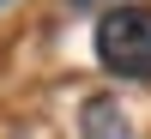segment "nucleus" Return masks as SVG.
I'll use <instances>...</instances> for the list:
<instances>
[{
	"label": "nucleus",
	"instance_id": "nucleus-1",
	"mask_svg": "<svg viewBox=\"0 0 151 139\" xmlns=\"http://www.w3.org/2000/svg\"><path fill=\"white\" fill-rule=\"evenodd\" d=\"M97 60L115 79H151V6H109L97 18Z\"/></svg>",
	"mask_w": 151,
	"mask_h": 139
},
{
	"label": "nucleus",
	"instance_id": "nucleus-3",
	"mask_svg": "<svg viewBox=\"0 0 151 139\" xmlns=\"http://www.w3.org/2000/svg\"><path fill=\"white\" fill-rule=\"evenodd\" d=\"M67 6H133V0H67Z\"/></svg>",
	"mask_w": 151,
	"mask_h": 139
},
{
	"label": "nucleus",
	"instance_id": "nucleus-2",
	"mask_svg": "<svg viewBox=\"0 0 151 139\" xmlns=\"http://www.w3.org/2000/svg\"><path fill=\"white\" fill-rule=\"evenodd\" d=\"M91 139H121V121H115V103H91Z\"/></svg>",
	"mask_w": 151,
	"mask_h": 139
}]
</instances>
